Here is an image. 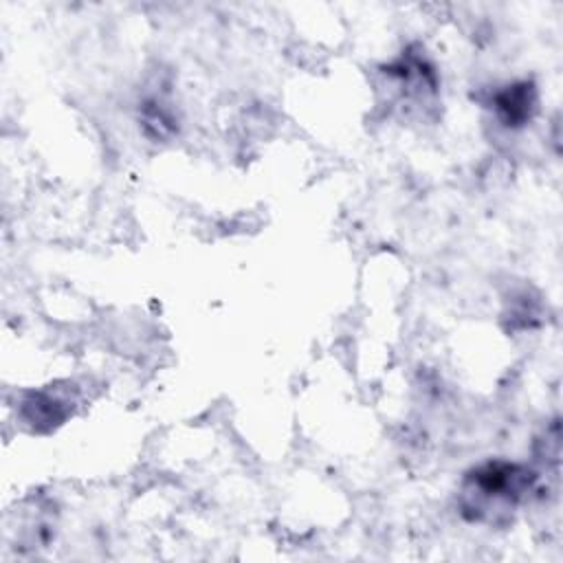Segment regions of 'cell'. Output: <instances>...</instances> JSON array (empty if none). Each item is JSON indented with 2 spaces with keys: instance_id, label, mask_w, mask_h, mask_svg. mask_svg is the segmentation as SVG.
Segmentation results:
<instances>
[{
  "instance_id": "1",
  "label": "cell",
  "mask_w": 563,
  "mask_h": 563,
  "mask_svg": "<svg viewBox=\"0 0 563 563\" xmlns=\"http://www.w3.org/2000/svg\"><path fill=\"white\" fill-rule=\"evenodd\" d=\"M537 475L519 464L488 462L473 468L462 486V510L471 519H486L495 512L510 510L534 484Z\"/></svg>"
},
{
  "instance_id": "2",
  "label": "cell",
  "mask_w": 563,
  "mask_h": 563,
  "mask_svg": "<svg viewBox=\"0 0 563 563\" xmlns=\"http://www.w3.org/2000/svg\"><path fill=\"white\" fill-rule=\"evenodd\" d=\"M495 110L504 125H523L534 110V88L526 81L508 86L495 97Z\"/></svg>"
}]
</instances>
